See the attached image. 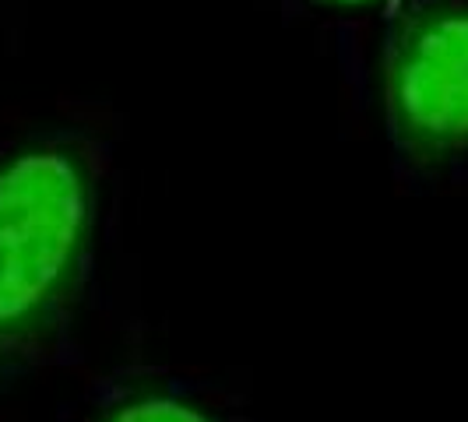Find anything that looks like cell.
Listing matches in <instances>:
<instances>
[{
    "instance_id": "cell-2",
    "label": "cell",
    "mask_w": 468,
    "mask_h": 422,
    "mask_svg": "<svg viewBox=\"0 0 468 422\" xmlns=\"http://www.w3.org/2000/svg\"><path fill=\"white\" fill-rule=\"evenodd\" d=\"M384 123L405 159L468 152V0L388 4Z\"/></svg>"
},
{
    "instance_id": "cell-3",
    "label": "cell",
    "mask_w": 468,
    "mask_h": 422,
    "mask_svg": "<svg viewBox=\"0 0 468 422\" xmlns=\"http://www.w3.org/2000/svg\"><path fill=\"white\" fill-rule=\"evenodd\" d=\"M99 422H215L201 408L173 395H138L123 405H113Z\"/></svg>"
},
{
    "instance_id": "cell-1",
    "label": "cell",
    "mask_w": 468,
    "mask_h": 422,
    "mask_svg": "<svg viewBox=\"0 0 468 422\" xmlns=\"http://www.w3.org/2000/svg\"><path fill=\"white\" fill-rule=\"evenodd\" d=\"M99 173L70 138L0 159V384L25 374L68 324L89 271Z\"/></svg>"
},
{
    "instance_id": "cell-4",
    "label": "cell",
    "mask_w": 468,
    "mask_h": 422,
    "mask_svg": "<svg viewBox=\"0 0 468 422\" xmlns=\"http://www.w3.org/2000/svg\"><path fill=\"white\" fill-rule=\"evenodd\" d=\"M306 11H324V15H356V11H374L388 7L391 0H300Z\"/></svg>"
}]
</instances>
